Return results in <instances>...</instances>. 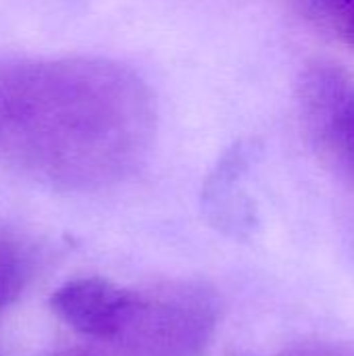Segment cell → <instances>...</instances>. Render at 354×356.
<instances>
[{"label": "cell", "mask_w": 354, "mask_h": 356, "mask_svg": "<svg viewBox=\"0 0 354 356\" xmlns=\"http://www.w3.org/2000/svg\"><path fill=\"white\" fill-rule=\"evenodd\" d=\"M154 98L131 67L100 56L0 60V165L61 192H96L146 159Z\"/></svg>", "instance_id": "obj_1"}, {"label": "cell", "mask_w": 354, "mask_h": 356, "mask_svg": "<svg viewBox=\"0 0 354 356\" xmlns=\"http://www.w3.org/2000/svg\"><path fill=\"white\" fill-rule=\"evenodd\" d=\"M219 317L217 296L198 282H175L138 302L117 334L119 356H200Z\"/></svg>", "instance_id": "obj_2"}, {"label": "cell", "mask_w": 354, "mask_h": 356, "mask_svg": "<svg viewBox=\"0 0 354 356\" xmlns=\"http://www.w3.org/2000/svg\"><path fill=\"white\" fill-rule=\"evenodd\" d=\"M298 102L317 148L354 179V77L340 65L315 60L300 77Z\"/></svg>", "instance_id": "obj_3"}, {"label": "cell", "mask_w": 354, "mask_h": 356, "mask_svg": "<svg viewBox=\"0 0 354 356\" xmlns=\"http://www.w3.org/2000/svg\"><path fill=\"white\" fill-rule=\"evenodd\" d=\"M138 294L102 277H77L52 294L50 309L79 336L111 342L129 319Z\"/></svg>", "instance_id": "obj_4"}, {"label": "cell", "mask_w": 354, "mask_h": 356, "mask_svg": "<svg viewBox=\"0 0 354 356\" xmlns=\"http://www.w3.org/2000/svg\"><path fill=\"white\" fill-rule=\"evenodd\" d=\"M250 150L252 146L248 144L234 146L217 165L211 179L207 181L204 202L213 213V217L217 219V223L223 227H240L248 217L246 200H242V192L238 190V184L248 167Z\"/></svg>", "instance_id": "obj_5"}, {"label": "cell", "mask_w": 354, "mask_h": 356, "mask_svg": "<svg viewBox=\"0 0 354 356\" xmlns=\"http://www.w3.org/2000/svg\"><path fill=\"white\" fill-rule=\"evenodd\" d=\"M29 273L31 265L25 254L15 244L0 238V311L23 292Z\"/></svg>", "instance_id": "obj_6"}, {"label": "cell", "mask_w": 354, "mask_h": 356, "mask_svg": "<svg viewBox=\"0 0 354 356\" xmlns=\"http://www.w3.org/2000/svg\"><path fill=\"white\" fill-rule=\"evenodd\" d=\"M307 10L354 50V0H303Z\"/></svg>", "instance_id": "obj_7"}, {"label": "cell", "mask_w": 354, "mask_h": 356, "mask_svg": "<svg viewBox=\"0 0 354 356\" xmlns=\"http://www.w3.org/2000/svg\"><path fill=\"white\" fill-rule=\"evenodd\" d=\"M286 356H351L338 348H328V346H311V348H300L292 355Z\"/></svg>", "instance_id": "obj_8"}, {"label": "cell", "mask_w": 354, "mask_h": 356, "mask_svg": "<svg viewBox=\"0 0 354 356\" xmlns=\"http://www.w3.org/2000/svg\"><path fill=\"white\" fill-rule=\"evenodd\" d=\"M42 356H90L83 350H54V353H48V355Z\"/></svg>", "instance_id": "obj_9"}]
</instances>
